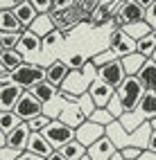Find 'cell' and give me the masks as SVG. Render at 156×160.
<instances>
[{"label": "cell", "mask_w": 156, "mask_h": 160, "mask_svg": "<svg viewBox=\"0 0 156 160\" xmlns=\"http://www.w3.org/2000/svg\"><path fill=\"white\" fill-rule=\"evenodd\" d=\"M145 92H147V86L140 81V77L138 74H129V77L122 81V86L118 88V97L124 106V113L136 111Z\"/></svg>", "instance_id": "1"}, {"label": "cell", "mask_w": 156, "mask_h": 160, "mask_svg": "<svg viewBox=\"0 0 156 160\" xmlns=\"http://www.w3.org/2000/svg\"><path fill=\"white\" fill-rule=\"evenodd\" d=\"M12 79L18 83V86H23L25 90L34 88L36 83L45 81L48 79V66H39V63H23L20 68H16L12 72Z\"/></svg>", "instance_id": "2"}, {"label": "cell", "mask_w": 156, "mask_h": 160, "mask_svg": "<svg viewBox=\"0 0 156 160\" xmlns=\"http://www.w3.org/2000/svg\"><path fill=\"white\" fill-rule=\"evenodd\" d=\"M41 133L45 135V140L55 149H61L64 144H68L70 140H75V129L68 126L66 122H61V120H52Z\"/></svg>", "instance_id": "3"}, {"label": "cell", "mask_w": 156, "mask_h": 160, "mask_svg": "<svg viewBox=\"0 0 156 160\" xmlns=\"http://www.w3.org/2000/svg\"><path fill=\"white\" fill-rule=\"evenodd\" d=\"M147 20V9L136 0H124L120 5V12L116 14V25H133V23H143ZM118 27V29H120Z\"/></svg>", "instance_id": "4"}, {"label": "cell", "mask_w": 156, "mask_h": 160, "mask_svg": "<svg viewBox=\"0 0 156 160\" xmlns=\"http://www.w3.org/2000/svg\"><path fill=\"white\" fill-rule=\"evenodd\" d=\"M43 108H45V104L41 102L39 97H34V92H32V90H25V92H23V97L18 99L14 113H16L23 122H29L32 117H36V115L43 113Z\"/></svg>", "instance_id": "5"}, {"label": "cell", "mask_w": 156, "mask_h": 160, "mask_svg": "<svg viewBox=\"0 0 156 160\" xmlns=\"http://www.w3.org/2000/svg\"><path fill=\"white\" fill-rule=\"evenodd\" d=\"M109 48L122 59V57H129L138 50V41L131 38L124 29H113L111 36H109Z\"/></svg>", "instance_id": "6"}, {"label": "cell", "mask_w": 156, "mask_h": 160, "mask_svg": "<svg viewBox=\"0 0 156 160\" xmlns=\"http://www.w3.org/2000/svg\"><path fill=\"white\" fill-rule=\"evenodd\" d=\"M104 135H107V126H102V124L93 122V120H86L84 124H79L75 129V140H79L84 147L95 144L100 138H104Z\"/></svg>", "instance_id": "7"}, {"label": "cell", "mask_w": 156, "mask_h": 160, "mask_svg": "<svg viewBox=\"0 0 156 160\" xmlns=\"http://www.w3.org/2000/svg\"><path fill=\"white\" fill-rule=\"evenodd\" d=\"M97 77L104 79L107 83H111V86L118 90V88L122 86V81L127 79L129 74H127V70H124V66H122V59H116V61L107 63V66L97 68Z\"/></svg>", "instance_id": "8"}, {"label": "cell", "mask_w": 156, "mask_h": 160, "mask_svg": "<svg viewBox=\"0 0 156 160\" xmlns=\"http://www.w3.org/2000/svg\"><path fill=\"white\" fill-rule=\"evenodd\" d=\"M116 92H118V90L113 88L111 83H107V81L100 79V77L93 81V83H91V88H88V95L93 97V102H95L97 108H107L109 102L116 97Z\"/></svg>", "instance_id": "9"}, {"label": "cell", "mask_w": 156, "mask_h": 160, "mask_svg": "<svg viewBox=\"0 0 156 160\" xmlns=\"http://www.w3.org/2000/svg\"><path fill=\"white\" fill-rule=\"evenodd\" d=\"M88 88H91V81L84 77V72H81V70H70L68 79L64 81V86H61V90L75 95V97H81L84 92H88Z\"/></svg>", "instance_id": "10"}, {"label": "cell", "mask_w": 156, "mask_h": 160, "mask_svg": "<svg viewBox=\"0 0 156 160\" xmlns=\"http://www.w3.org/2000/svg\"><path fill=\"white\" fill-rule=\"evenodd\" d=\"M118 151H120V149L116 147V142H113L109 135L100 138L95 144H91V147H88V156H91L93 160H111Z\"/></svg>", "instance_id": "11"}, {"label": "cell", "mask_w": 156, "mask_h": 160, "mask_svg": "<svg viewBox=\"0 0 156 160\" xmlns=\"http://www.w3.org/2000/svg\"><path fill=\"white\" fill-rule=\"evenodd\" d=\"M23 92H25V88L18 86L16 81L7 83V86H0V106H3V111H14L18 99L23 97Z\"/></svg>", "instance_id": "12"}, {"label": "cell", "mask_w": 156, "mask_h": 160, "mask_svg": "<svg viewBox=\"0 0 156 160\" xmlns=\"http://www.w3.org/2000/svg\"><path fill=\"white\" fill-rule=\"evenodd\" d=\"M57 120L66 122L68 126H72V129H77L79 124H84V122H86V115H84V111H81L79 102H66Z\"/></svg>", "instance_id": "13"}, {"label": "cell", "mask_w": 156, "mask_h": 160, "mask_svg": "<svg viewBox=\"0 0 156 160\" xmlns=\"http://www.w3.org/2000/svg\"><path fill=\"white\" fill-rule=\"evenodd\" d=\"M29 135H32V129H29V124H27V122H20L16 129L7 135V147H14L16 151H27Z\"/></svg>", "instance_id": "14"}, {"label": "cell", "mask_w": 156, "mask_h": 160, "mask_svg": "<svg viewBox=\"0 0 156 160\" xmlns=\"http://www.w3.org/2000/svg\"><path fill=\"white\" fill-rule=\"evenodd\" d=\"M41 48H43V38H41L39 34H34L32 29H25L23 34H20V43H18V52L20 54H39Z\"/></svg>", "instance_id": "15"}, {"label": "cell", "mask_w": 156, "mask_h": 160, "mask_svg": "<svg viewBox=\"0 0 156 160\" xmlns=\"http://www.w3.org/2000/svg\"><path fill=\"white\" fill-rule=\"evenodd\" d=\"M136 113L143 117V122L156 120V90H154V88H147V92L143 95V99H140V104H138Z\"/></svg>", "instance_id": "16"}, {"label": "cell", "mask_w": 156, "mask_h": 160, "mask_svg": "<svg viewBox=\"0 0 156 160\" xmlns=\"http://www.w3.org/2000/svg\"><path fill=\"white\" fill-rule=\"evenodd\" d=\"M27 151L39 153V156H43V158H50L52 153L57 151V149H55V147H52V144L45 140V135H43V133L32 131V135H29V144H27Z\"/></svg>", "instance_id": "17"}, {"label": "cell", "mask_w": 156, "mask_h": 160, "mask_svg": "<svg viewBox=\"0 0 156 160\" xmlns=\"http://www.w3.org/2000/svg\"><path fill=\"white\" fill-rule=\"evenodd\" d=\"M14 14L18 16V20H20V23H23L27 29L32 27V23L41 16V14L36 12V7L32 5V0H20V2L14 7Z\"/></svg>", "instance_id": "18"}, {"label": "cell", "mask_w": 156, "mask_h": 160, "mask_svg": "<svg viewBox=\"0 0 156 160\" xmlns=\"http://www.w3.org/2000/svg\"><path fill=\"white\" fill-rule=\"evenodd\" d=\"M68 74H70V68H68L66 61H52V63H48V81L55 83L57 88L64 86V81L68 79Z\"/></svg>", "instance_id": "19"}, {"label": "cell", "mask_w": 156, "mask_h": 160, "mask_svg": "<svg viewBox=\"0 0 156 160\" xmlns=\"http://www.w3.org/2000/svg\"><path fill=\"white\" fill-rule=\"evenodd\" d=\"M107 135L111 138L113 142H116V147H118V149L131 147V133H129V131L120 124V120H116L113 124H109V126H107Z\"/></svg>", "instance_id": "20"}, {"label": "cell", "mask_w": 156, "mask_h": 160, "mask_svg": "<svg viewBox=\"0 0 156 160\" xmlns=\"http://www.w3.org/2000/svg\"><path fill=\"white\" fill-rule=\"evenodd\" d=\"M0 29H3V32H16V34H23L27 27L18 20V16L14 14V9H3V14H0Z\"/></svg>", "instance_id": "21"}, {"label": "cell", "mask_w": 156, "mask_h": 160, "mask_svg": "<svg viewBox=\"0 0 156 160\" xmlns=\"http://www.w3.org/2000/svg\"><path fill=\"white\" fill-rule=\"evenodd\" d=\"M34 32V34H39L41 38H45L48 34H52L55 29H59L57 27V23H55V18H52V14H41L34 23H32V27H29Z\"/></svg>", "instance_id": "22"}, {"label": "cell", "mask_w": 156, "mask_h": 160, "mask_svg": "<svg viewBox=\"0 0 156 160\" xmlns=\"http://www.w3.org/2000/svg\"><path fill=\"white\" fill-rule=\"evenodd\" d=\"M29 90H32V92H34V97H39L43 104H50L52 99H57V95H59V90H61V88H57L55 83H50V81L45 79V81L36 83L34 88H29Z\"/></svg>", "instance_id": "23"}, {"label": "cell", "mask_w": 156, "mask_h": 160, "mask_svg": "<svg viewBox=\"0 0 156 160\" xmlns=\"http://www.w3.org/2000/svg\"><path fill=\"white\" fill-rule=\"evenodd\" d=\"M57 151L64 156V158H68V160H81V158L88 153V147H84L79 140H70L68 144H64L61 149H57Z\"/></svg>", "instance_id": "24"}, {"label": "cell", "mask_w": 156, "mask_h": 160, "mask_svg": "<svg viewBox=\"0 0 156 160\" xmlns=\"http://www.w3.org/2000/svg\"><path fill=\"white\" fill-rule=\"evenodd\" d=\"M23 63H25V57L18 50H3V54H0V68H7L9 72H14Z\"/></svg>", "instance_id": "25"}, {"label": "cell", "mask_w": 156, "mask_h": 160, "mask_svg": "<svg viewBox=\"0 0 156 160\" xmlns=\"http://www.w3.org/2000/svg\"><path fill=\"white\" fill-rule=\"evenodd\" d=\"M138 77H140V81H143L147 88H154V90H156V61H154V59H147V61H145V66L140 68Z\"/></svg>", "instance_id": "26"}, {"label": "cell", "mask_w": 156, "mask_h": 160, "mask_svg": "<svg viewBox=\"0 0 156 160\" xmlns=\"http://www.w3.org/2000/svg\"><path fill=\"white\" fill-rule=\"evenodd\" d=\"M120 29H124L131 38H136V41H140L143 36H147V34L154 32L152 23H147V20H143V23H133V25H122Z\"/></svg>", "instance_id": "27"}, {"label": "cell", "mask_w": 156, "mask_h": 160, "mask_svg": "<svg viewBox=\"0 0 156 160\" xmlns=\"http://www.w3.org/2000/svg\"><path fill=\"white\" fill-rule=\"evenodd\" d=\"M145 59L140 52H133V54H129V57H122V66H124V70H127V74H138L140 72V68L145 66Z\"/></svg>", "instance_id": "28"}, {"label": "cell", "mask_w": 156, "mask_h": 160, "mask_svg": "<svg viewBox=\"0 0 156 160\" xmlns=\"http://www.w3.org/2000/svg\"><path fill=\"white\" fill-rule=\"evenodd\" d=\"M20 122L23 120H20L14 111H3V115H0V131H3V135H9Z\"/></svg>", "instance_id": "29"}, {"label": "cell", "mask_w": 156, "mask_h": 160, "mask_svg": "<svg viewBox=\"0 0 156 160\" xmlns=\"http://www.w3.org/2000/svg\"><path fill=\"white\" fill-rule=\"evenodd\" d=\"M136 52H140L145 59H152L154 57V52H156V32H152V34L143 36L138 41V50Z\"/></svg>", "instance_id": "30"}, {"label": "cell", "mask_w": 156, "mask_h": 160, "mask_svg": "<svg viewBox=\"0 0 156 160\" xmlns=\"http://www.w3.org/2000/svg\"><path fill=\"white\" fill-rule=\"evenodd\" d=\"M120 124H122L129 133H133V131H136L138 126H143L145 122H143V117H140L136 111H129V113H124V115L120 117Z\"/></svg>", "instance_id": "31"}, {"label": "cell", "mask_w": 156, "mask_h": 160, "mask_svg": "<svg viewBox=\"0 0 156 160\" xmlns=\"http://www.w3.org/2000/svg\"><path fill=\"white\" fill-rule=\"evenodd\" d=\"M88 120L97 122V124H102V126H109V124H113V122H116V115H113L109 108H95V111H93V115L88 117Z\"/></svg>", "instance_id": "32"}, {"label": "cell", "mask_w": 156, "mask_h": 160, "mask_svg": "<svg viewBox=\"0 0 156 160\" xmlns=\"http://www.w3.org/2000/svg\"><path fill=\"white\" fill-rule=\"evenodd\" d=\"M116 59H120V57H118L111 48H107L104 52H97L95 57H91V63H93V66H97V68H102V66H107V63L116 61Z\"/></svg>", "instance_id": "33"}, {"label": "cell", "mask_w": 156, "mask_h": 160, "mask_svg": "<svg viewBox=\"0 0 156 160\" xmlns=\"http://www.w3.org/2000/svg\"><path fill=\"white\" fill-rule=\"evenodd\" d=\"M0 43H3V50H16L20 43V34H16V32H3Z\"/></svg>", "instance_id": "34"}, {"label": "cell", "mask_w": 156, "mask_h": 160, "mask_svg": "<svg viewBox=\"0 0 156 160\" xmlns=\"http://www.w3.org/2000/svg\"><path fill=\"white\" fill-rule=\"evenodd\" d=\"M50 122H52V117H50V115H45V113H41V115L32 117V120H29L27 124H29V129H32V131L41 133V131H43V129H45V126H48Z\"/></svg>", "instance_id": "35"}, {"label": "cell", "mask_w": 156, "mask_h": 160, "mask_svg": "<svg viewBox=\"0 0 156 160\" xmlns=\"http://www.w3.org/2000/svg\"><path fill=\"white\" fill-rule=\"evenodd\" d=\"M61 38H64V32L61 29H55L52 34H48L45 38H43V48H59V43H61Z\"/></svg>", "instance_id": "36"}, {"label": "cell", "mask_w": 156, "mask_h": 160, "mask_svg": "<svg viewBox=\"0 0 156 160\" xmlns=\"http://www.w3.org/2000/svg\"><path fill=\"white\" fill-rule=\"evenodd\" d=\"M66 63H68L70 70H81L88 63V59H86V54H72V57L66 59Z\"/></svg>", "instance_id": "37"}, {"label": "cell", "mask_w": 156, "mask_h": 160, "mask_svg": "<svg viewBox=\"0 0 156 160\" xmlns=\"http://www.w3.org/2000/svg\"><path fill=\"white\" fill-rule=\"evenodd\" d=\"M107 108H109L113 115H116V120H120V117L124 115V106H122V102H120V97H118V92H116V97H113V99L109 102Z\"/></svg>", "instance_id": "38"}, {"label": "cell", "mask_w": 156, "mask_h": 160, "mask_svg": "<svg viewBox=\"0 0 156 160\" xmlns=\"http://www.w3.org/2000/svg\"><path fill=\"white\" fill-rule=\"evenodd\" d=\"M143 151L145 149H140V147H124V149H120V153H122L124 160H138Z\"/></svg>", "instance_id": "39"}, {"label": "cell", "mask_w": 156, "mask_h": 160, "mask_svg": "<svg viewBox=\"0 0 156 160\" xmlns=\"http://www.w3.org/2000/svg\"><path fill=\"white\" fill-rule=\"evenodd\" d=\"M23 151H16L14 147H0V160H18Z\"/></svg>", "instance_id": "40"}, {"label": "cell", "mask_w": 156, "mask_h": 160, "mask_svg": "<svg viewBox=\"0 0 156 160\" xmlns=\"http://www.w3.org/2000/svg\"><path fill=\"white\" fill-rule=\"evenodd\" d=\"M32 5L36 7L39 14H52V5H55V0H32Z\"/></svg>", "instance_id": "41"}, {"label": "cell", "mask_w": 156, "mask_h": 160, "mask_svg": "<svg viewBox=\"0 0 156 160\" xmlns=\"http://www.w3.org/2000/svg\"><path fill=\"white\" fill-rule=\"evenodd\" d=\"M18 160H48V158L39 156V153H32V151H23V153H20V158H18Z\"/></svg>", "instance_id": "42"}, {"label": "cell", "mask_w": 156, "mask_h": 160, "mask_svg": "<svg viewBox=\"0 0 156 160\" xmlns=\"http://www.w3.org/2000/svg\"><path fill=\"white\" fill-rule=\"evenodd\" d=\"M18 2H20V0H0V7H3V9H14Z\"/></svg>", "instance_id": "43"}, {"label": "cell", "mask_w": 156, "mask_h": 160, "mask_svg": "<svg viewBox=\"0 0 156 160\" xmlns=\"http://www.w3.org/2000/svg\"><path fill=\"white\" fill-rule=\"evenodd\" d=\"M138 160H156V153L154 151H149V149H145V151L140 153V158Z\"/></svg>", "instance_id": "44"}, {"label": "cell", "mask_w": 156, "mask_h": 160, "mask_svg": "<svg viewBox=\"0 0 156 160\" xmlns=\"http://www.w3.org/2000/svg\"><path fill=\"white\" fill-rule=\"evenodd\" d=\"M152 20H156V2L147 9V23H152Z\"/></svg>", "instance_id": "45"}, {"label": "cell", "mask_w": 156, "mask_h": 160, "mask_svg": "<svg viewBox=\"0 0 156 160\" xmlns=\"http://www.w3.org/2000/svg\"><path fill=\"white\" fill-rule=\"evenodd\" d=\"M147 149L156 153V129H154V133H152V138H149V144H147Z\"/></svg>", "instance_id": "46"}, {"label": "cell", "mask_w": 156, "mask_h": 160, "mask_svg": "<svg viewBox=\"0 0 156 160\" xmlns=\"http://www.w3.org/2000/svg\"><path fill=\"white\" fill-rule=\"evenodd\" d=\"M136 2H140V5H143L145 9H149V7H152V5L156 2V0H136Z\"/></svg>", "instance_id": "47"}, {"label": "cell", "mask_w": 156, "mask_h": 160, "mask_svg": "<svg viewBox=\"0 0 156 160\" xmlns=\"http://www.w3.org/2000/svg\"><path fill=\"white\" fill-rule=\"evenodd\" d=\"M48 160H68V158H64V156H61L59 151H55V153H52V156H50Z\"/></svg>", "instance_id": "48"}, {"label": "cell", "mask_w": 156, "mask_h": 160, "mask_svg": "<svg viewBox=\"0 0 156 160\" xmlns=\"http://www.w3.org/2000/svg\"><path fill=\"white\" fill-rule=\"evenodd\" d=\"M111 160H124V158H122V153H120V151H118V153H116V156H113V158H111Z\"/></svg>", "instance_id": "49"}, {"label": "cell", "mask_w": 156, "mask_h": 160, "mask_svg": "<svg viewBox=\"0 0 156 160\" xmlns=\"http://www.w3.org/2000/svg\"><path fill=\"white\" fill-rule=\"evenodd\" d=\"M81 160H93V158H91V156H88V153H86V156H84V158H81Z\"/></svg>", "instance_id": "50"}, {"label": "cell", "mask_w": 156, "mask_h": 160, "mask_svg": "<svg viewBox=\"0 0 156 160\" xmlns=\"http://www.w3.org/2000/svg\"><path fill=\"white\" fill-rule=\"evenodd\" d=\"M152 59H154V61H156V52H154V57H152Z\"/></svg>", "instance_id": "51"}, {"label": "cell", "mask_w": 156, "mask_h": 160, "mask_svg": "<svg viewBox=\"0 0 156 160\" xmlns=\"http://www.w3.org/2000/svg\"><path fill=\"white\" fill-rule=\"evenodd\" d=\"M93 2H95V0H93Z\"/></svg>", "instance_id": "52"}]
</instances>
